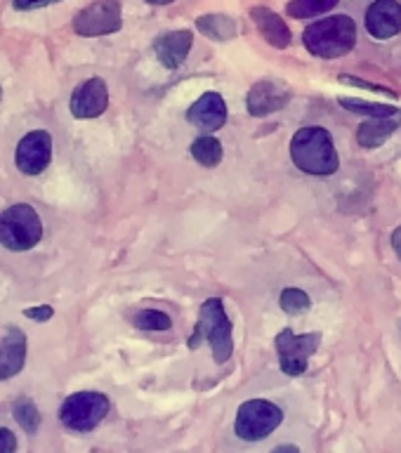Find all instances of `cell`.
Here are the masks:
<instances>
[{
  "label": "cell",
  "instance_id": "7a4b0ae2",
  "mask_svg": "<svg viewBox=\"0 0 401 453\" xmlns=\"http://www.w3.org/2000/svg\"><path fill=\"white\" fill-rule=\"evenodd\" d=\"M204 340L211 345L215 364H225V361L232 359V321L227 317L225 304H222L220 297H208V300L201 304L197 328H194V333H191L189 338V347L191 349H197Z\"/></svg>",
  "mask_w": 401,
  "mask_h": 453
},
{
  "label": "cell",
  "instance_id": "ac0fdd59",
  "mask_svg": "<svg viewBox=\"0 0 401 453\" xmlns=\"http://www.w3.org/2000/svg\"><path fill=\"white\" fill-rule=\"evenodd\" d=\"M197 27L201 34H205L212 41H232L234 35L239 34V28H236V21L232 17H225V14H204V17H198Z\"/></svg>",
  "mask_w": 401,
  "mask_h": 453
},
{
  "label": "cell",
  "instance_id": "e0dca14e",
  "mask_svg": "<svg viewBox=\"0 0 401 453\" xmlns=\"http://www.w3.org/2000/svg\"><path fill=\"white\" fill-rule=\"evenodd\" d=\"M401 126V113L392 116V119H368L366 123H361L357 130V142L364 149H378L395 134L397 127Z\"/></svg>",
  "mask_w": 401,
  "mask_h": 453
},
{
  "label": "cell",
  "instance_id": "2e32d148",
  "mask_svg": "<svg viewBox=\"0 0 401 453\" xmlns=\"http://www.w3.org/2000/svg\"><path fill=\"white\" fill-rule=\"evenodd\" d=\"M253 17L255 27L262 34V38L276 50H283L290 45V28L286 27V21L269 7H253Z\"/></svg>",
  "mask_w": 401,
  "mask_h": 453
},
{
  "label": "cell",
  "instance_id": "3957f363",
  "mask_svg": "<svg viewBox=\"0 0 401 453\" xmlns=\"http://www.w3.org/2000/svg\"><path fill=\"white\" fill-rule=\"evenodd\" d=\"M303 42L305 48L310 50V55L321 57V59H338L354 48L357 24L347 14L326 17L305 28Z\"/></svg>",
  "mask_w": 401,
  "mask_h": 453
},
{
  "label": "cell",
  "instance_id": "4316f807",
  "mask_svg": "<svg viewBox=\"0 0 401 453\" xmlns=\"http://www.w3.org/2000/svg\"><path fill=\"white\" fill-rule=\"evenodd\" d=\"M14 451H17V437L12 434V430L0 427V453H14Z\"/></svg>",
  "mask_w": 401,
  "mask_h": 453
},
{
  "label": "cell",
  "instance_id": "4dcf8cb0",
  "mask_svg": "<svg viewBox=\"0 0 401 453\" xmlns=\"http://www.w3.org/2000/svg\"><path fill=\"white\" fill-rule=\"evenodd\" d=\"M149 5H170V3H175V0H147Z\"/></svg>",
  "mask_w": 401,
  "mask_h": 453
},
{
  "label": "cell",
  "instance_id": "d6986e66",
  "mask_svg": "<svg viewBox=\"0 0 401 453\" xmlns=\"http://www.w3.org/2000/svg\"><path fill=\"white\" fill-rule=\"evenodd\" d=\"M340 106L347 111L359 113V116H368V119H392L399 116V109L392 104H381V102H366V99H352L340 97Z\"/></svg>",
  "mask_w": 401,
  "mask_h": 453
},
{
  "label": "cell",
  "instance_id": "7c38bea8",
  "mask_svg": "<svg viewBox=\"0 0 401 453\" xmlns=\"http://www.w3.org/2000/svg\"><path fill=\"white\" fill-rule=\"evenodd\" d=\"M187 120L204 133H215L227 123V104L218 92H205L189 106Z\"/></svg>",
  "mask_w": 401,
  "mask_h": 453
},
{
  "label": "cell",
  "instance_id": "83f0119b",
  "mask_svg": "<svg viewBox=\"0 0 401 453\" xmlns=\"http://www.w3.org/2000/svg\"><path fill=\"white\" fill-rule=\"evenodd\" d=\"M55 3H62V0H12L17 10H38V7L55 5Z\"/></svg>",
  "mask_w": 401,
  "mask_h": 453
},
{
  "label": "cell",
  "instance_id": "9c48e42d",
  "mask_svg": "<svg viewBox=\"0 0 401 453\" xmlns=\"http://www.w3.org/2000/svg\"><path fill=\"white\" fill-rule=\"evenodd\" d=\"M14 161L24 175H41L52 161V137H50V133L34 130V133L24 134L17 144Z\"/></svg>",
  "mask_w": 401,
  "mask_h": 453
},
{
  "label": "cell",
  "instance_id": "52a82bcc",
  "mask_svg": "<svg viewBox=\"0 0 401 453\" xmlns=\"http://www.w3.org/2000/svg\"><path fill=\"white\" fill-rule=\"evenodd\" d=\"M321 345V335L319 333H296L286 328L276 335V352H279V366L286 375H303L307 371V359L317 352Z\"/></svg>",
  "mask_w": 401,
  "mask_h": 453
},
{
  "label": "cell",
  "instance_id": "484cf974",
  "mask_svg": "<svg viewBox=\"0 0 401 453\" xmlns=\"http://www.w3.org/2000/svg\"><path fill=\"white\" fill-rule=\"evenodd\" d=\"M340 81L347 85H354V88H366V90H375V92H388L392 97H397L395 92L388 90V88H382V85H374V83H366V81H359V78H352V76H340Z\"/></svg>",
  "mask_w": 401,
  "mask_h": 453
},
{
  "label": "cell",
  "instance_id": "ba28073f",
  "mask_svg": "<svg viewBox=\"0 0 401 453\" xmlns=\"http://www.w3.org/2000/svg\"><path fill=\"white\" fill-rule=\"evenodd\" d=\"M123 19H120V3L119 0H97L85 10L76 14L73 19V31L78 35H109L120 31Z\"/></svg>",
  "mask_w": 401,
  "mask_h": 453
},
{
  "label": "cell",
  "instance_id": "5b68a950",
  "mask_svg": "<svg viewBox=\"0 0 401 453\" xmlns=\"http://www.w3.org/2000/svg\"><path fill=\"white\" fill-rule=\"evenodd\" d=\"M283 411L267 399H248L236 411L234 432L243 441H262L281 425Z\"/></svg>",
  "mask_w": 401,
  "mask_h": 453
},
{
  "label": "cell",
  "instance_id": "603a6c76",
  "mask_svg": "<svg viewBox=\"0 0 401 453\" xmlns=\"http://www.w3.org/2000/svg\"><path fill=\"white\" fill-rule=\"evenodd\" d=\"M135 328H142V331H168L173 326V319L161 310H142L133 317Z\"/></svg>",
  "mask_w": 401,
  "mask_h": 453
},
{
  "label": "cell",
  "instance_id": "44dd1931",
  "mask_svg": "<svg viewBox=\"0 0 401 453\" xmlns=\"http://www.w3.org/2000/svg\"><path fill=\"white\" fill-rule=\"evenodd\" d=\"M335 5H338V0H290L286 12L293 19H312V17L326 14Z\"/></svg>",
  "mask_w": 401,
  "mask_h": 453
},
{
  "label": "cell",
  "instance_id": "ffe728a7",
  "mask_svg": "<svg viewBox=\"0 0 401 453\" xmlns=\"http://www.w3.org/2000/svg\"><path fill=\"white\" fill-rule=\"evenodd\" d=\"M189 151L201 165H205V168H215V165H220V161H222V144H220V140L211 137V134L198 137V140L189 147Z\"/></svg>",
  "mask_w": 401,
  "mask_h": 453
},
{
  "label": "cell",
  "instance_id": "4fadbf2b",
  "mask_svg": "<svg viewBox=\"0 0 401 453\" xmlns=\"http://www.w3.org/2000/svg\"><path fill=\"white\" fill-rule=\"evenodd\" d=\"M368 34L378 41H388L401 31V5L397 0H375L366 12Z\"/></svg>",
  "mask_w": 401,
  "mask_h": 453
},
{
  "label": "cell",
  "instance_id": "1f68e13d",
  "mask_svg": "<svg viewBox=\"0 0 401 453\" xmlns=\"http://www.w3.org/2000/svg\"><path fill=\"white\" fill-rule=\"evenodd\" d=\"M0 99H3V88H0Z\"/></svg>",
  "mask_w": 401,
  "mask_h": 453
},
{
  "label": "cell",
  "instance_id": "7402d4cb",
  "mask_svg": "<svg viewBox=\"0 0 401 453\" xmlns=\"http://www.w3.org/2000/svg\"><path fill=\"white\" fill-rule=\"evenodd\" d=\"M12 413L14 420L21 425V430L28 432V434H35V432H38V427H41V411H38V406H35L31 399H27V396L17 399Z\"/></svg>",
  "mask_w": 401,
  "mask_h": 453
},
{
  "label": "cell",
  "instance_id": "9a60e30c",
  "mask_svg": "<svg viewBox=\"0 0 401 453\" xmlns=\"http://www.w3.org/2000/svg\"><path fill=\"white\" fill-rule=\"evenodd\" d=\"M191 42H194L191 31H170V34H161L156 38L154 52L166 69H177L189 55Z\"/></svg>",
  "mask_w": 401,
  "mask_h": 453
},
{
  "label": "cell",
  "instance_id": "f546056e",
  "mask_svg": "<svg viewBox=\"0 0 401 453\" xmlns=\"http://www.w3.org/2000/svg\"><path fill=\"white\" fill-rule=\"evenodd\" d=\"M272 453H300V449H297L296 444H281V446H276Z\"/></svg>",
  "mask_w": 401,
  "mask_h": 453
},
{
  "label": "cell",
  "instance_id": "8992f818",
  "mask_svg": "<svg viewBox=\"0 0 401 453\" xmlns=\"http://www.w3.org/2000/svg\"><path fill=\"white\" fill-rule=\"evenodd\" d=\"M109 413V399L102 392H76L64 399L59 420L73 432L95 430Z\"/></svg>",
  "mask_w": 401,
  "mask_h": 453
},
{
  "label": "cell",
  "instance_id": "5bb4252c",
  "mask_svg": "<svg viewBox=\"0 0 401 453\" xmlns=\"http://www.w3.org/2000/svg\"><path fill=\"white\" fill-rule=\"evenodd\" d=\"M27 361V335L19 328H7L0 338V382L10 380Z\"/></svg>",
  "mask_w": 401,
  "mask_h": 453
},
{
  "label": "cell",
  "instance_id": "f1b7e54d",
  "mask_svg": "<svg viewBox=\"0 0 401 453\" xmlns=\"http://www.w3.org/2000/svg\"><path fill=\"white\" fill-rule=\"evenodd\" d=\"M392 248H395L397 257L401 260V226H397L395 232H392Z\"/></svg>",
  "mask_w": 401,
  "mask_h": 453
},
{
  "label": "cell",
  "instance_id": "30bf717a",
  "mask_svg": "<svg viewBox=\"0 0 401 453\" xmlns=\"http://www.w3.org/2000/svg\"><path fill=\"white\" fill-rule=\"evenodd\" d=\"M109 106V88L102 78H88L71 95V113L76 119H97Z\"/></svg>",
  "mask_w": 401,
  "mask_h": 453
},
{
  "label": "cell",
  "instance_id": "8fae6325",
  "mask_svg": "<svg viewBox=\"0 0 401 453\" xmlns=\"http://www.w3.org/2000/svg\"><path fill=\"white\" fill-rule=\"evenodd\" d=\"M289 102L290 92L274 81H260L246 95V109L255 119H265L269 113L281 111Z\"/></svg>",
  "mask_w": 401,
  "mask_h": 453
},
{
  "label": "cell",
  "instance_id": "cb8c5ba5",
  "mask_svg": "<svg viewBox=\"0 0 401 453\" xmlns=\"http://www.w3.org/2000/svg\"><path fill=\"white\" fill-rule=\"evenodd\" d=\"M279 304H281L283 311L289 314H300V311L310 310V296L300 288H286L281 290V297H279Z\"/></svg>",
  "mask_w": 401,
  "mask_h": 453
},
{
  "label": "cell",
  "instance_id": "d4e9b609",
  "mask_svg": "<svg viewBox=\"0 0 401 453\" xmlns=\"http://www.w3.org/2000/svg\"><path fill=\"white\" fill-rule=\"evenodd\" d=\"M24 317L34 319L38 324H45V321H50V319L55 317V310H52L50 304H38V307H28V310H24Z\"/></svg>",
  "mask_w": 401,
  "mask_h": 453
},
{
  "label": "cell",
  "instance_id": "6da1fadb",
  "mask_svg": "<svg viewBox=\"0 0 401 453\" xmlns=\"http://www.w3.org/2000/svg\"><path fill=\"white\" fill-rule=\"evenodd\" d=\"M290 158L307 175L328 177L340 168L338 151L326 127H300L290 140Z\"/></svg>",
  "mask_w": 401,
  "mask_h": 453
},
{
  "label": "cell",
  "instance_id": "277c9868",
  "mask_svg": "<svg viewBox=\"0 0 401 453\" xmlns=\"http://www.w3.org/2000/svg\"><path fill=\"white\" fill-rule=\"evenodd\" d=\"M42 239V222L27 203H17L0 215V243L7 250H31Z\"/></svg>",
  "mask_w": 401,
  "mask_h": 453
}]
</instances>
